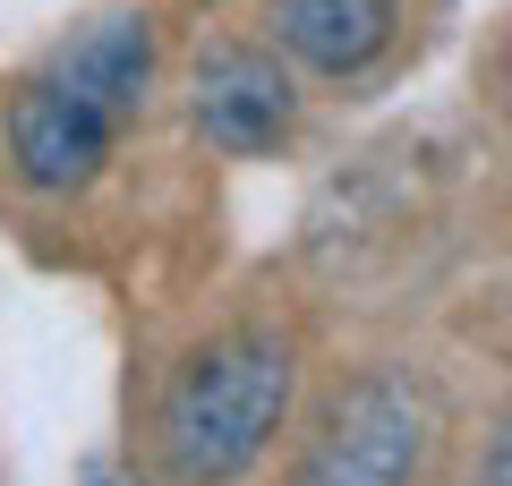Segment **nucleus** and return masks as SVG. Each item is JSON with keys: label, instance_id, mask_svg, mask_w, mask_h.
Wrapping results in <instances>:
<instances>
[{"label": "nucleus", "instance_id": "obj_7", "mask_svg": "<svg viewBox=\"0 0 512 486\" xmlns=\"http://www.w3.org/2000/svg\"><path fill=\"white\" fill-rule=\"evenodd\" d=\"M86 486H128V478H111V469H94V478H86Z\"/></svg>", "mask_w": 512, "mask_h": 486}, {"label": "nucleus", "instance_id": "obj_5", "mask_svg": "<svg viewBox=\"0 0 512 486\" xmlns=\"http://www.w3.org/2000/svg\"><path fill=\"white\" fill-rule=\"evenodd\" d=\"M274 43L316 77H359L393 43V0H274Z\"/></svg>", "mask_w": 512, "mask_h": 486}, {"label": "nucleus", "instance_id": "obj_6", "mask_svg": "<svg viewBox=\"0 0 512 486\" xmlns=\"http://www.w3.org/2000/svg\"><path fill=\"white\" fill-rule=\"evenodd\" d=\"M478 486H512V418H504V435H495V469Z\"/></svg>", "mask_w": 512, "mask_h": 486}, {"label": "nucleus", "instance_id": "obj_3", "mask_svg": "<svg viewBox=\"0 0 512 486\" xmlns=\"http://www.w3.org/2000/svg\"><path fill=\"white\" fill-rule=\"evenodd\" d=\"M427 435H436V401L410 376L376 367L350 393H333V410L316 418L291 486H410L427 469Z\"/></svg>", "mask_w": 512, "mask_h": 486}, {"label": "nucleus", "instance_id": "obj_1", "mask_svg": "<svg viewBox=\"0 0 512 486\" xmlns=\"http://www.w3.org/2000/svg\"><path fill=\"white\" fill-rule=\"evenodd\" d=\"M154 77V35L146 18H94L43 60L9 103V154L26 188H86L111 162L120 128L137 120Z\"/></svg>", "mask_w": 512, "mask_h": 486}, {"label": "nucleus", "instance_id": "obj_8", "mask_svg": "<svg viewBox=\"0 0 512 486\" xmlns=\"http://www.w3.org/2000/svg\"><path fill=\"white\" fill-rule=\"evenodd\" d=\"M504 94H512V43H504Z\"/></svg>", "mask_w": 512, "mask_h": 486}, {"label": "nucleus", "instance_id": "obj_4", "mask_svg": "<svg viewBox=\"0 0 512 486\" xmlns=\"http://www.w3.org/2000/svg\"><path fill=\"white\" fill-rule=\"evenodd\" d=\"M291 77L274 69V52H248V43H222L197 60V128L222 154H265V145L291 137Z\"/></svg>", "mask_w": 512, "mask_h": 486}, {"label": "nucleus", "instance_id": "obj_2", "mask_svg": "<svg viewBox=\"0 0 512 486\" xmlns=\"http://www.w3.org/2000/svg\"><path fill=\"white\" fill-rule=\"evenodd\" d=\"M282 410H291V350L274 333H214L205 350H188L180 376H171L163 410H154V444L163 469L180 486H222L274 444Z\"/></svg>", "mask_w": 512, "mask_h": 486}]
</instances>
